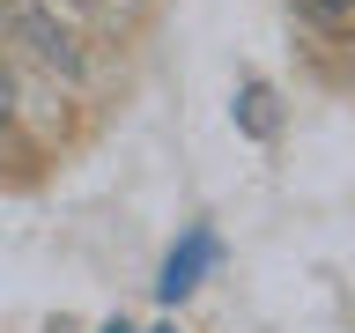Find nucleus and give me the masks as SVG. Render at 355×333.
Returning <instances> with one entry per match:
<instances>
[{"mask_svg": "<svg viewBox=\"0 0 355 333\" xmlns=\"http://www.w3.org/2000/svg\"><path fill=\"white\" fill-rule=\"evenodd\" d=\"M215 266V230H185V244H178L171 259H163V282H155V296L163 304H185L200 289V274Z\"/></svg>", "mask_w": 355, "mask_h": 333, "instance_id": "1", "label": "nucleus"}, {"mask_svg": "<svg viewBox=\"0 0 355 333\" xmlns=\"http://www.w3.org/2000/svg\"><path fill=\"white\" fill-rule=\"evenodd\" d=\"M296 22L318 37H355V0H296Z\"/></svg>", "mask_w": 355, "mask_h": 333, "instance_id": "2", "label": "nucleus"}, {"mask_svg": "<svg viewBox=\"0 0 355 333\" xmlns=\"http://www.w3.org/2000/svg\"><path fill=\"white\" fill-rule=\"evenodd\" d=\"M237 126L252 133V141H274V89H266V82H244L237 89Z\"/></svg>", "mask_w": 355, "mask_h": 333, "instance_id": "3", "label": "nucleus"}, {"mask_svg": "<svg viewBox=\"0 0 355 333\" xmlns=\"http://www.w3.org/2000/svg\"><path fill=\"white\" fill-rule=\"evenodd\" d=\"M8 119H15V89H8V67H0V133H8Z\"/></svg>", "mask_w": 355, "mask_h": 333, "instance_id": "4", "label": "nucleus"}, {"mask_svg": "<svg viewBox=\"0 0 355 333\" xmlns=\"http://www.w3.org/2000/svg\"><path fill=\"white\" fill-rule=\"evenodd\" d=\"M104 333H133V326H126V318H119V326H104Z\"/></svg>", "mask_w": 355, "mask_h": 333, "instance_id": "5", "label": "nucleus"}, {"mask_svg": "<svg viewBox=\"0 0 355 333\" xmlns=\"http://www.w3.org/2000/svg\"><path fill=\"white\" fill-rule=\"evenodd\" d=\"M52 8H60V0H52ZM74 8H82V0H74Z\"/></svg>", "mask_w": 355, "mask_h": 333, "instance_id": "6", "label": "nucleus"}, {"mask_svg": "<svg viewBox=\"0 0 355 333\" xmlns=\"http://www.w3.org/2000/svg\"><path fill=\"white\" fill-rule=\"evenodd\" d=\"M163 333H178V326H163Z\"/></svg>", "mask_w": 355, "mask_h": 333, "instance_id": "7", "label": "nucleus"}, {"mask_svg": "<svg viewBox=\"0 0 355 333\" xmlns=\"http://www.w3.org/2000/svg\"><path fill=\"white\" fill-rule=\"evenodd\" d=\"M0 8H8V0H0Z\"/></svg>", "mask_w": 355, "mask_h": 333, "instance_id": "8", "label": "nucleus"}]
</instances>
